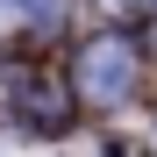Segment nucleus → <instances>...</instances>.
Returning <instances> with one entry per match:
<instances>
[{
  "label": "nucleus",
  "instance_id": "2",
  "mask_svg": "<svg viewBox=\"0 0 157 157\" xmlns=\"http://www.w3.org/2000/svg\"><path fill=\"white\" fill-rule=\"evenodd\" d=\"M64 0H0V43L7 36H36V29H57Z\"/></svg>",
  "mask_w": 157,
  "mask_h": 157
},
{
  "label": "nucleus",
  "instance_id": "4",
  "mask_svg": "<svg viewBox=\"0 0 157 157\" xmlns=\"http://www.w3.org/2000/svg\"><path fill=\"white\" fill-rule=\"evenodd\" d=\"M114 14H157V0H107Z\"/></svg>",
  "mask_w": 157,
  "mask_h": 157
},
{
  "label": "nucleus",
  "instance_id": "3",
  "mask_svg": "<svg viewBox=\"0 0 157 157\" xmlns=\"http://www.w3.org/2000/svg\"><path fill=\"white\" fill-rule=\"evenodd\" d=\"M14 114L29 121V128H57V114H64V93H57V86H43L36 71H21V100H14Z\"/></svg>",
  "mask_w": 157,
  "mask_h": 157
},
{
  "label": "nucleus",
  "instance_id": "1",
  "mask_svg": "<svg viewBox=\"0 0 157 157\" xmlns=\"http://www.w3.org/2000/svg\"><path fill=\"white\" fill-rule=\"evenodd\" d=\"M128 86H136V43H128L121 29H100L78 43L71 57V93L86 100V107H121Z\"/></svg>",
  "mask_w": 157,
  "mask_h": 157
}]
</instances>
